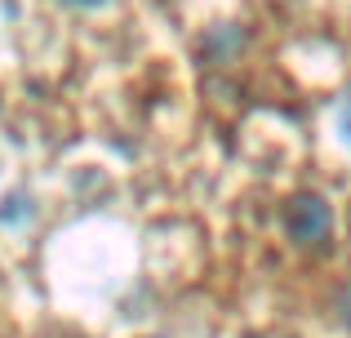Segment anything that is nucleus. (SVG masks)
Here are the masks:
<instances>
[{
  "instance_id": "f03ea898",
  "label": "nucleus",
  "mask_w": 351,
  "mask_h": 338,
  "mask_svg": "<svg viewBox=\"0 0 351 338\" xmlns=\"http://www.w3.org/2000/svg\"><path fill=\"white\" fill-rule=\"evenodd\" d=\"M80 5H98V0H80Z\"/></svg>"
},
{
  "instance_id": "f257e3e1",
  "label": "nucleus",
  "mask_w": 351,
  "mask_h": 338,
  "mask_svg": "<svg viewBox=\"0 0 351 338\" xmlns=\"http://www.w3.org/2000/svg\"><path fill=\"white\" fill-rule=\"evenodd\" d=\"M343 130L351 134V98H347V112H343Z\"/></svg>"
}]
</instances>
